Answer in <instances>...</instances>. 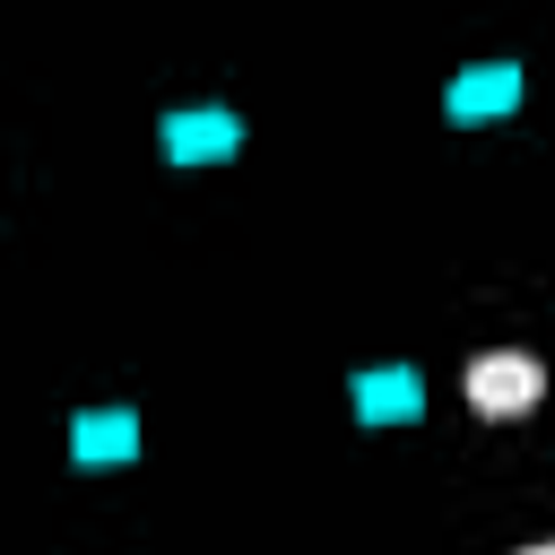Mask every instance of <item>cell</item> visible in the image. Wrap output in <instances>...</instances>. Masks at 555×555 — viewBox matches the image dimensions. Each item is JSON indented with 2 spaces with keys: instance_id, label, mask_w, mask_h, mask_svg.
I'll return each instance as SVG.
<instances>
[{
  "instance_id": "5",
  "label": "cell",
  "mask_w": 555,
  "mask_h": 555,
  "mask_svg": "<svg viewBox=\"0 0 555 555\" xmlns=\"http://www.w3.org/2000/svg\"><path fill=\"white\" fill-rule=\"evenodd\" d=\"M78 460H121V451H139V425L121 416V408H95V416H78V442H69Z\"/></svg>"
},
{
  "instance_id": "4",
  "label": "cell",
  "mask_w": 555,
  "mask_h": 555,
  "mask_svg": "<svg viewBox=\"0 0 555 555\" xmlns=\"http://www.w3.org/2000/svg\"><path fill=\"white\" fill-rule=\"evenodd\" d=\"M356 416L364 425H408V416H425V382L416 373H356Z\"/></svg>"
},
{
  "instance_id": "3",
  "label": "cell",
  "mask_w": 555,
  "mask_h": 555,
  "mask_svg": "<svg viewBox=\"0 0 555 555\" xmlns=\"http://www.w3.org/2000/svg\"><path fill=\"white\" fill-rule=\"evenodd\" d=\"M234 113H165V156L173 165H199V156H234Z\"/></svg>"
},
{
  "instance_id": "1",
  "label": "cell",
  "mask_w": 555,
  "mask_h": 555,
  "mask_svg": "<svg viewBox=\"0 0 555 555\" xmlns=\"http://www.w3.org/2000/svg\"><path fill=\"white\" fill-rule=\"evenodd\" d=\"M460 390H468V408H477V416H494V425H503V416H529V408L546 399V364H538L529 347H486V356L460 373Z\"/></svg>"
},
{
  "instance_id": "6",
  "label": "cell",
  "mask_w": 555,
  "mask_h": 555,
  "mask_svg": "<svg viewBox=\"0 0 555 555\" xmlns=\"http://www.w3.org/2000/svg\"><path fill=\"white\" fill-rule=\"evenodd\" d=\"M520 555H555V538H538V546H520Z\"/></svg>"
},
{
  "instance_id": "2",
  "label": "cell",
  "mask_w": 555,
  "mask_h": 555,
  "mask_svg": "<svg viewBox=\"0 0 555 555\" xmlns=\"http://www.w3.org/2000/svg\"><path fill=\"white\" fill-rule=\"evenodd\" d=\"M512 104H520V69H512V61H486V69H460V78H451V121L512 113Z\"/></svg>"
}]
</instances>
